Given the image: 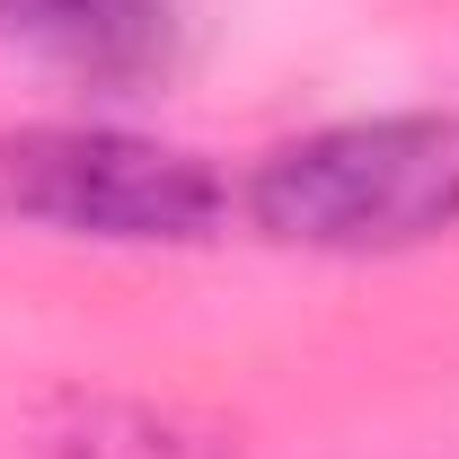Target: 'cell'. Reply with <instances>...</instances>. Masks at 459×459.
Instances as JSON below:
<instances>
[{"label": "cell", "instance_id": "7a4b0ae2", "mask_svg": "<svg viewBox=\"0 0 459 459\" xmlns=\"http://www.w3.org/2000/svg\"><path fill=\"white\" fill-rule=\"evenodd\" d=\"M0 221L98 247H204L230 186L204 151L124 124H18L0 133Z\"/></svg>", "mask_w": 459, "mask_h": 459}, {"label": "cell", "instance_id": "3957f363", "mask_svg": "<svg viewBox=\"0 0 459 459\" xmlns=\"http://www.w3.org/2000/svg\"><path fill=\"white\" fill-rule=\"evenodd\" d=\"M0 36L89 89H142L177 45V0H0Z\"/></svg>", "mask_w": 459, "mask_h": 459}, {"label": "cell", "instance_id": "6da1fadb", "mask_svg": "<svg viewBox=\"0 0 459 459\" xmlns=\"http://www.w3.org/2000/svg\"><path fill=\"white\" fill-rule=\"evenodd\" d=\"M247 221L309 256H406L459 230V115H344L247 177Z\"/></svg>", "mask_w": 459, "mask_h": 459}]
</instances>
